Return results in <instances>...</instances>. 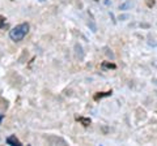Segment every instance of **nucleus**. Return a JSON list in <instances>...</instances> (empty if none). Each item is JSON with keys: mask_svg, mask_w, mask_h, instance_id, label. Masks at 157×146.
Wrapping results in <instances>:
<instances>
[{"mask_svg": "<svg viewBox=\"0 0 157 146\" xmlns=\"http://www.w3.org/2000/svg\"><path fill=\"white\" fill-rule=\"evenodd\" d=\"M28 31H29V24L24 22V24H20V25L14 26L12 30L9 31V37H11V39L14 42H20L25 38Z\"/></svg>", "mask_w": 157, "mask_h": 146, "instance_id": "f257e3e1", "label": "nucleus"}, {"mask_svg": "<svg viewBox=\"0 0 157 146\" xmlns=\"http://www.w3.org/2000/svg\"><path fill=\"white\" fill-rule=\"evenodd\" d=\"M7 144L8 145H16V146H21V142L16 138V136H9L7 138Z\"/></svg>", "mask_w": 157, "mask_h": 146, "instance_id": "f03ea898", "label": "nucleus"}, {"mask_svg": "<svg viewBox=\"0 0 157 146\" xmlns=\"http://www.w3.org/2000/svg\"><path fill=\"white\" fill-rule=\"evenodd\" d=\"M109 95H111V91H105V93H98V94H96V95H94V99L97 100V99H101V98H104V97H109Z\"/></svg>", "mask_w": 157, "mask_h": 146, "instance_id": "7ed1b4c3", "label": "nucleus"}, {"mask_svg": "<svg viewBox=\"0 0 157 146\" xmlns=\"http://www.w3.org/2000/svg\"><path fill=\"white\" fill-rule=\"evenodd\" d=\"M8 108V102L6 99H3V98H0V110L2 111H6Z\"/></svg>", "mask_w": 157, "mask_h": 146, "instance_id": "20e7f679", "label": "nucleus"}, {"mask_svg": "<svg viewBox=\"0 0 157 146\" xmlns=\"http://www.w3.org/2000/svg\"><path fill=\"white\" fill-rule=\"evenodd\" d=\"M76 120L81 121L82 125H85V126H88V125L90 124V119H85V118H76Z\"/></svg>", "mask_w": 157, "mask_h": 146, "instance_id": "39448f33", "label": "nucleus"}, {"mask_svg": "<svg viewBox=\"0 0 157 146\" xmlns=\"http://www.w3.org/2000/svg\"><path fill=\"white\" fill-rule=\"evenodd\" d=\"M145 3H147V5L148 7H153L155 5V0H145Z\"/></svg>", "mask_w": 157, "mask_h": 146, "instance_id": "423d86ee", "label": "nucleus"}, {"mask_svg": "<svg viewBox=\"0 0 157 146\" xmlns=\"http://www.w3.org/2000/svg\"><path fill=\"white\" fill-rule=\"evenodd\" d=\"M4 22H6V18H4V17L2 16V14H0V27H3Z\"/></svg>", "mask_w": 157, "mask_h": 146, "instance_id": "0eeeda50", "label": "nucleus"}, {"mask_svg": "<svg viewBox=\"0 0 157 146\" xmlns=\"http://www.w3.org/2000/svg\"><path fill=\"white\" fill-rule=\"evenodd\" d=\"M102 67H107V68H115V64H109V63H104Z\"/></svg>", "mask_w": 157, "mask_h": 146, "instance_id": "6e6552de", "label": "nucleus"}, {"mask_svg": "<svg viewBox=\"0 0 157 146\" xmlns=\"http://www.w3.org/2000/svg\"><path fill=\"white\" fill-rule=\"evenodd\" d=\"M2 120H3V115H0V123H2Z\"/></svg>", "mask_w": 157, "mask_h": 146, "instance_id": "1a4fd4ad", "label": "nucleus"}]
</instances>
